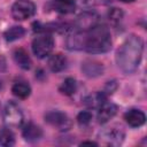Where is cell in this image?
<instances>
[{
    "mask_svg": "<svg viewBox=\"0 0 147 147\" xmlns=\"http://www.w3.org/2000/svg\"><path fill=\"white\" fill-rule=\"evenodd\" d=\"M92 119V115L90 111H82L78 114L77 116V122L80 124V125H86L91 122Z\"/></svg>",
    "mask_w": 147,
    "mask_h": 147,
    "instance_id": "21",
    "label": "cell"
},
{
    "mask_svg": "<svg viewBox=\"0 0 147 147\" xmlns=\"http://www.w3.org/2000/svg\"><path fill=\"white\" fill-rule=\"evenodd\" d=\"M45 121L55 126L56 129L61 130V131H67L71 127V121L70 118L63 114V113H60V111H51L48 114L45 115Z\"/></svg>",
    "mask_w": 147,
    "mask_h": 147,
    "instance_id": "6",
    "label": "cell"
},
{
    "mask_svg": "<svg viewBox=\"0 0 147 147\" xmlns=\"http://www.w3.org/2000/svg\"><path fill=\"white\" fill-rule=\"evenodd\" d=\"M95 24H98V15L95 13L86 11L78 16L77 26L79 28V30H87Z\"/></svg>",
    "mask_w": 147,
    "mask_h": 147,
    "instance_id": "11",
    "label": "cell"
},
{
    "mask_svg": "<svg viewBox=\"0 0 147 147\" xmlns=\"http://www.w3.org/2000/svg\"><path fill=\"white\" fill-rule=\"evenodd\" d=\"M36 11V6L29 0H20L11 7V15L17 21H24L30 18Z\"/></svg>",
    "mask_w": 147,
    "mask_h": 147,
    "instance_id": "4",
    "label": "cell"
},
{
    "mask_svg": "<svg viewBox=\"0 0 147 147\" xmlns=\"http://www.w3.org/2000/svg\"><path fill=\"white\" fill-rule=\"evenodd\" d=\"M42 136V131L41 129L33 124V123H29L24 126L23 129V137L26 141L29 142H34V141H38Z\"/></svg>",
    "mask_w": 147,
    "mask_h": 147,
    "instance_id": "12",
    "label": "cell"
},
{
    "mask_svg": "<svg viewBox=\"0 0 147 147\" xmlns=\"http://www.w3.org/2000/svg\"><path fill=\"white\" fill-rule=\"evenodd\" d=\"M3 117H5V122L9 126H21L23 123V118H24L22 110L14 102L7 103V106L5 108Z\"/></svg>",
    "mask_w": 147,
    "mask_h": 147,
    "instance_id": "5",
    "label": "cell"
},
{
    "mask_svg": "<svg viewBox=\"0 0 147 147\" xmlns=\"http://www.w3.org/2000/svg\"><path fill=\"white\" fill-rule=\"evenodd\" d=\"M76 87H77V84H76V80L71 77H68L67 79H64V82L61 84L60 86V92L64 95H71L76 92Z\"/></svg>",
    "mask_w": 147,
    "mask_h": 147,
    "instance_id": "20",
    "label": "cell"
},
{
    "mask_svg": "<svg viewBox=\"0 0 147 147\" xmlns=\"http://www.w3.org/2000/svg\"><path fill=\"white\" fill-rule=\"evenodd\" d=\"M68 48L84 49L88 53H105L111 47L110 33L107 26L95 24L87 30H79L68 38Z\"/></svg>",
    "mask_w": 147,
    "mask_h": 147,
    "instance_id": "1",
    "label": "cell"
},
{
    "mask_svg": "<svg viewBox=\"0 0 147 147\" xmlns=\"http://www.w3.org/2000/svg\"><path fill=\"white\" fill-rule=\"evenodd\" d=\"M15 144V137L11 130L2 127L0 129V146L3 147H9Z\"/></svg>",
    "mask_w": 147,
    "mask_h": 147,
    "instance_id": "18",
    "label": "cell"
},
{
    "mask_svg": "<svg viewBox=\"0 0 147 147\" xmlns=\"http://www.w3.org/2000/svg\"><path fill=\"white\" fill-rule=\"evenodd\" d=\"M124 119L125 122L132 126V127H138V126H141L145 121H146V116L145 114L139 110V109H131L129 110L127 113H125L124 115Z\"/></svg>",
    "mask_w": 147,
    "mask_h": 147,
    "instance_id": "9",
    "label": "cell"
},
{
    "mask_svg": "<svg viewBox=\"0 0 147 147\" xmlns=\"http://www.w3.org/2000/svg\"><path fill=\"white\" fill-rule=\"evenodd\" d=\"M24 33H25V31H24V29H23L22 26L15 25V26L9 28V29L5 32V39H6L7 41H14V40H16V39L22 38V37L24 36Z\"/></svg>",
    "mask_w": 147,
    "mask_h": 147,
    "instance_id": "19",
    "label": "cell"
},
{
    "mask_svg": "<svg viewBox=\"0 0 147 147\" xmlns=\"http://www.w3.org/2000/svg\"><path fill=\"white\" fill-rule=\"evenodd\" d=\"M121 1H123V2H133L134 0H121Z\"/></svg>",
    "mask_w": 147,
    "mask_h": 147,
    "instance_id": "24",
    "label": "cell"
},
{
    "mask_svg": "<svg viewBox=\"0 0 147 147\" xmlns=\"http://www.w3.org/2000/svg\"><path fill=\"white\" fill-rule=\"evenodd\" d=\"M14 60L15 62L18 64V67H21L24 70H28L31 68V59L28 54V52L23 48H17L14 52Z\"/></svg>",
    "mask_w": 147,
    "mask_h": 147,
    "instance_id": "14",
    "label": "cell"
},
{
    "mask_svg": "<svg viewBox=\"0 0 147 147\" xmlns=\"http://www.w3.org/2000/svg\"><path fill=\"white\" fill-rule=\"evenodd\" d=\"M122 16H123V13L119 9H117V8H113L109 11V18L111 21H121Z\"/></svg>",
    "mask_w": 147,
    "mask_h": 147,
    "instance_id": "22",
    "label": "cell"
},
{
    "mask_svg": "<svg viewBox=\"0 0 147 147\" xmlns=\"http://www.w3.org/2000/svg\"><path fill=\"white\" fill-rule=\"evenodd\" d=\"M67 64V60L65 57L57 53V54H53L51 55V57L48 59V67L53 72H59L61 70H63L65 68Z\"/></svg>",
    "mask_w": 147,
    "mask_h": 147,
    "instance_id": "15",
    "label": "cell"
},
{
    "mask_svg": "<svg viewBox=\"0 0 147 147\" xmlns=\"http://www.w3.org/2000/svg\"><path fill=\"white\" fill-rule=\"evenodd\" d=\"M14 95H16L17 98H21V99H25L30 95L31 93V87L28 83L25 82H16L14 85H13V88H11Z\"/></svg>",
    "mask_w": 147,
    "mask_h": 147,
    "instance_id": "16",
    "label": "cell"
},
{
    "mask_svg": "<svg viewBox=\"0 0 147 147\" xmlns=\"http://www.w3.org/2000/svg\"><path fill=\"white\" fill-rule=\"evenodd\" d=\"M117 113V106L111 103V102H103L99 107V113H98V121L99 123H106L110 118L115 116Z\"/></svg>",
    "mask_w": 147,
    "mask_h": 147,
    "instance_id": "8",
    "label": "cell"
},
{
    "mask_svg": "<svg viewBox=\"0 0 147 147\" xmlns=\"http://www.w3.org/2000/svg\"><path fill=\"white\" fill-rule=\"evenodd\" d=\"M82 145H96V144L92 142V141H84V142H82Z\"/></svg>",
    "mask_w": 147,
    "mask_h": 147,
    "instance_id": "23",
    "label": "cell"
},
{
    "mask_svg": "<svg viewBox=\"0 0 147 147\" xmlns=\"http://www.w3.org/2000/svg\"><path fill=\"white\" fill-rule=\"evenodd\" d=\"M101 137L105 139L107 145H111V146H117L121 145L124 138V133L121 129H109L105 132H102Z\"/></svg>",
    "mask_w": 147,
    "mask_h": 147,
    "instance_id": "10",
    "label": "cell"
},
{
    "mask_svg": "<svg viewBox=\"0 0 147 147\" xmlns=\"http://www.w3.org/2000/svg\"><path fill=\"white\" fill-rule=\"evenodd\" d=\"M106 101V94L105 92H96L91 94L85 99V103L91 108H99L103 102Z\"/></svg>",
    "mask_w": 147,
    "mask_h": 147,
    "instance_id": "17",
    "label": "cell"
},
{
    "mask_svg": "<svg viewBox=\"0 0 147 147\" xmlns=\"http://www.w3.org/2000/svg\"><path fill=\"white\" fill-rule=\"evenodd\" d=\"M142 51L144 42L140 37L136 34H131L130 37H127L121 45L116 54V62L118 68L124 74L133 72L141 61Z\"/></svg>",
    "mask_w": 147,
    "mask_h": 147,
    "instance_id": "2",
    "label": "cell"
},
{
    "mask_svg": "<svg viewBox=\"0 0 147 147\" xmlns=\"http://www.w3.org/2000/svg\"><path fill=\"white\" fill-rule=\"evenodd\" d=\"M53 47H54V40L49 34H41L32 41L33 54L39 59H44L47 55H49Z\"/></svg>",
    "mask_w": 147,
    "mask_h": 147,
    "instance_id": "3",
    "label": "cell"
},
{
    "mask_svg": "<svg viewBox=\"0 0 147 147\" xmlns=\"http://www.w3.org/2000/svg\"><path fill=\"white\" fill-rule=\"evenodd\" d=\"M53 8L60 14H70L76 9L75 0H53Z\"/></svg>",
    "mask_w": 147,
    "mask_h": 147,
    "instance_id": "13",
    "label": "cell"
},
{
    "mask_svg": "<svg viewBox=\"0 0 147 147\" xmlns=\"http://www.w3.org/2000/svg\"><path fill=\"white\" fill-rule=\"evenodd\" d=\"M82 70L87 77H98L103 72V65L95 60H86L82 63Z\"/></svg>",
    "mask_w": 147,
    "mask_h": 147,
    "instance_id": "7",
    "label": "cell"
}]
</instances>
